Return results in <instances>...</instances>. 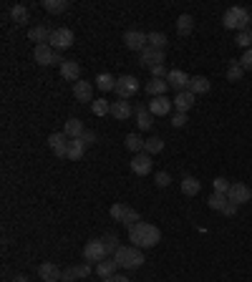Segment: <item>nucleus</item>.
I'll list each match as a JSON object with an SVG mask.
<instances>
[{"label":"nucleus","mask_w":252,"mask_h":282,"mask_svg":"<svg viewBox=\"0 0 252 282\" xmlns=\"http://www.w3.org/2000/svg\"><path fill=\"white\" fill-rule=\"evenodd\" d=\"M63 282H73L76 279V274H73V269H63V277H61Z\"/></svg>","instance_id":"nucleus-50"},{"label":"nucleus","mask_w":252,"mask_h":282,"mask_svg":"<svg viewBox=\"0 0 252 282\" xmlns=\"http://www.w3.org/2000/svg\"><path fill=\"white\" fill-rule=\"evenodd\" d=\"M131 171H134L136 176H146V174L151 171V154H146V151L134 154V159H131Z\"/></svg>","instance_id":"nucleus-15"},{"label":"nucleus","mask_w":252,"mask_h":282,"mask_svg":"<svg viewBox=\"0 0 252 282\" xmlns=\"http://www.w3.org/2000/svg\"><path fill=\"white\" fill-rule=\"evenodd\" d=\"M83 154H86V144H83L81 139H71L66 159H68V161H81V159H83Z\"/></svg>","instance_id":"nucleus-24"},{"label":"nucleus","mask_w":252,"mask_h":282,"mask_svg":"<svg viewBox=\"0 0 252 282\" xmlns=\"http://www.w3.org/2000/svg\"><path fill=\"white\" fill-rule=\"evenodd\" d=\"M13 282H28V277H26V274H16Z\"/></svg>","instance_id":"nucleus-51"},{"label":"nucleus","mask_w":252,"mask_h":282,"mask_svg":"<svg viewBox=\"0 0 252 282\" xmlns=\"http://www.w3.org/2000/svg\"><path fill=\"white\" fill-rule=\"evenodd\" d=\"M194 104H197V96H194L192 91H179V93L174 96V106H177L179 114H187Z\"/></svg>","instance_id":"nucleus-17"},{"label":"nucleus","mask_w":252,"mask_h":282,"mask_svg":"<svg viewBox=\"0 0 252 282\" xmlns=\"http://www.w3.org/2000/svg\"><path fill=\"white\" fill-rule=\"evenodd\" d=\"M227 199L234 202L237 207H239V204H247V202L252 199V189H249L247 184H242V181H232V186H229V192H227Z\"/></svg>","instance_id":"nucleus-8"},{"label":"nucleus","mask_w":252,"mask_h":282,"mask_svg":"<svg viewBox=\"0 0 252 282\" xmlns=\"http://www.w3.org/2000/svg\"><path fill=\"white\" fill-rule=\"evenodd\" d=\"M129 239L134 242V247L146 249V247H156L161 242V232L149 222H136L129 227Z\"/></svg>","instance_id":"nucleus-1"},{"label":"nucleus","mask_w":252,"mask_h":282,"mask_svg":"<svg viewBox=\"0 0 252 282\" xmlns=\"http://www.w3.org/2000/svg\"><path fill=\"white\" fill-rule=\"evenodd\" d=\"M222 23H224V28L242 33V31H247V26L252 23V13L244 11L242 6H232V8H227V13L222 16Z\"/></svg>","instance_id":"nucleus-2"},{"label":"nucleus","mask_w":252,"mask_h":282,"mask_svg":"<svg viewBox=\"0 0 252 282\" xmlns=\"http://www.w3.org/2000/svg\"><path fill=\"white\" fill-rule=\"evenodd\" d=\"M212 186H214V194H227L229 186H232V181H227L224 176H217V179L212 181Z\"/></svg>","instance_id":"nucleus-40"},{"label":"nucleus","mask_w":252,"mask_h":282,"mask_svg":"<svg viewBox=\"0 0 252 282\" xmlns=\"http://www.w3.org/2000/svg\"><path fill=\"white\" fill-rule=\"evenodd\" d=\"M192 28H194V18H192L189 13H182V16L177 18V33H179V36H189Z\"/></svg>","instance_id":"nucleus-30"},{"label":"nucleus","mask_w":252,"mask_h":282,"mask_svg":"<svg viewBox=\"0 0 252 282\" xmlns=\"http://www.w3.org/2000/svg\"><path fill=\"white\" fill-rule=\"evenodd\" d=\"M111 217H114L116 222L129 224V227L139 222V212H136L134 207H129V204H114V207H111Z\"/></svg>","instance_id":"nucleus-5"},{"label":"nucleus","mask_w":252,"mask_h":282,"mask_svg":"<svg viewBox=\"0 0 252 282\" xmlns=\"http://www.w3.org/2000/svg\"><path fill=\"white\" fill-rule=\"evenodd\" d=\"M73 269V274L81 279V277H89L91 274V262H83V264H76V267H71Z\"/></svg>","instance_id":"nucleus-43"},{"label":"nucleus","mask_w":252,"mask_h":282,"mask_svg":"<svg viewBox=\"0 0 252 282\" xmlns=\"http://www.w3.org/2000/svg\"><path fill=\"white\" fill-rule=\"evenodd\" d=\"M61 78H63V81L78 83V81H81V66H78L76 61H66V63L61 66Z\"/></svg>","instance_id":"nucleus-20"},{"label":"nucleus","mask_w":252,"mask_h":282,"mask_svg":"<svg viewBox=\"0 0 252 282\" xmlns=\"http://www.w3.org/2000/svg\"><path fill=\"white\" fill-rule=\"evenodd\" d=\"M68 144H71V139H68L63 131H56V134L48 136V146H51V151H53L56 156H63V159H66V154H68Z\"/></svg>","instance_id":"nucleus-12"},{"label":"nucleus","mask_w":252,"mask_h":282,"mask_svg":"<svg viewBox=\"0 0 252 282\" xmlns=\"http://www.w3.org/2000/svg\"><path fill=\"white\" fill-rule=\"evenodd\" d=\"M187 121H189V119H187V114H179V111H177V114L172 116V126H174V129H182V126H187Z\"/></svg>","instance_id":"nucleus-45"},{"label":"nucleus","mask_w":252,"mask_h":282,"mask_svg":"<svg viewBox=\"0 0 252 282\" xmlns=\"http://www.w3.org/2000/svg\"><path fill=\"white\" fill-rule=\"evenodd\" d=\"M227 202H229V199H227V194H212V197L207 199V204H209V209H214V212H222Z\"/></svg>","instance_id":"nucleus-37"},{"label":"nucleus","mask_w":252,"mask_h":282,"mask_svg":"<svg viewBox=\"0 0 252 282\" xmlns=\"http://www.w3.org/2000/svg\"><path fill=\"white\" fill-rule=\"evenodd\" d=\"M239 48H244V51H249L252 48V33L249 31H242V33H237V41H234Z\"/></svg>","instance_id":"nucleus-41"},{"label":"nucleus","mask_w":252,"mask_h":282,"mask_svg":"<svg viewBox=\"0 0 252 282\" xmlns=\"http://www.w3.org/2000/svg\"><path fill=\"white\" fill-rule=\"evenodd\" d=\"M144 144H146V139H141L139 134H129L126 136V149L134 151V154H141L144 151Z\"/></svg>","instance_id":"nucleus-33"},{"label":"nucleus","mask_w":252,"mask_h":282,"mask_svg":"<svg viewBox=\"0 0 252 282\" xmlns=\"http://www.w3.org/2000/svg\"><path fill=\"white\" fill-rule=\"evenodd\" d=\"M172 106H174V101H169L166 96H156V99L149 101V111H151L154 119H156V116H166V114L172 111Z\"/></svg>","instance_id":"nucleus-16"},{"label":"nucleus","mask_w":252,"mask_h":282,"mask_svg":"<svg viewBox=\"0 0 252 282\" xmlns=\"http://www.w3.org/2000/svg\"><path fill=\"white\" fill-rule=\"evenodd\" d=\"M242 76H244L242 63H239V61H229V68H227V81L237 83V81H242Z\"/></svg>","instance_id":"nucleus-32"},{"label":"nucleus","mask_w":252,"mask_h":282,"mask_svg":"<svg viewBox=\"0 0 252 282\" xmlns=\"http://www.w3.org/2000/svg\"><path fill=\"white\" fill-rule=\"evenodd\" d=\"M222 214H224V217H234V214H237V204H234V202H227L224 209H222Z\"/></svg>","instance_id":"nucleus-48"},{"label":"nucleus","mask_w":252,"mask_h":282,"mask_svg":"<svg viewBox=\"0 0 252 282\" xmlns=\"http://www.w3.org/2000/svg\"><path fill=\"white\" fill-rule=\"evenodd\" d=\"M43 8L48 11V13H63L66 8H68V3H66V0H43Z\"/></svg>","instance_id":"nucleus-36"},{"label":"nucleus","mask_w":252,"mask_h":282,"mask_svg":"<svg viewBox=\"0 0 252 282\" xmlns=\"http://www.w3.org/2000/svg\"><path fill=\"white\" fill-rule=\"evenodd\" d=\"M73 99L78 104H94V83L91 81H78L73 83Z\"/></svg>","instance_id":"nucleus-14"},{"label":"nucleus","mask_w":252,"mask_h":282,"mask_svg":"<svg viewBox=\"0 0 252 282\" xmlns=\"http://www.w3.org/2000/svg\"><path fill=\"white\" fill-rule=\"evenodd\" d=\"M166 88H169V83H166V81H161V78H151V81L146 83V93H149L151 99L164 96V93H166Z\"/></svg>","instance_id":"nucleus-28"},{"label":"nucleus","mask_w":252,"mask_h":282,"mask_svg":"<svg viewBox=\"0 0 252 282\" xmlns=\"http://www.w3.org/2000/svg\"><path fill=\"white\" fill-rule=\"evenodd\" d=\"M91 111H94V116H106V114H111V101L96 99V101L91 104Z\"/></svg>","instance_id":"nucleus-35"},{"label":"nucleus","mask_w":252,"mask_h":282,"mask_svg":"<svg viewBox=\"0 0 252 282\" xmlns=\"http://www.w3.org/2000/svg\"><path fill=\"white\" fill-rule=\"evenodd\" d=\"M179 186H182V194H184V197H197V194H199V189H202V184H199L194 176H189V174L182 179V184H179Z\"/></svg>","instance_id":"nucleus-27"},{"label":"nucleus","mask_w":252,"mask_h":282,"mask_svg":"<svg viewBox=\"0 0 252 282\" xmlns=\"http://www.w3.org/2000/svg\"><path fill=\"white\" fill-rule=\"evenodd\" d=\"M166 43H169V41H166V33H156V31H154V33H149V46H154V48L164 51V48H166Z\"/></svg>","instance_id":"nucleus-38"},{"label":"nucleus","mask_w":252,"mask_h":282,"mask_svg":"<svg viewBox=\"0 0 252 282\" xmlns=\"http://www.w3.org/2000/svg\"><path fill=\"white\" fill-rule=\"evenodd\" d=\"M11 18H13L16 26H26V23L31 21V11H28V6H13V8H11Z\"/></svg>","instance_id":"nucleus-26"},{"label":"nucleus","mask_w":252,"mask_h":282,"mask_svg":"<svg viewBox=\"0 0 252 282\" xmlns=\"http://www.w3.org/2000/svg\"><path fill=\"white\" fill-rule=\"evenodd\" d=\"M116 259L111 257V259H104V262H99L96 264V274L101 277V279H106V277H111V274H116Z\"/></svg>","instance_id":"nucleus-29"},{"label":"nucleus","mask_w":252,"mask_h":282,"mask_svg":"<svg viewBox=\"0 0 252 282\" xmlns=\"http://www.w3.org/2000/svg\"><path fill=\"white\" fill-rule=\"evenodd\" d=\"M51 46L56 51H66L73 46V31L71 28H56L53 36H51Z\"/></svg>","instance_id":"nucleus-10"},{"label":"nucleus","mask_w":252,"mask_h":282,"mask_svg":"<svg viewBox=\"0 0 252 282\" xmlns=\"http://www.w3.org/2000/svg\"><path fill=\"white\" fill-rule=\"evenodd\" d=\"M83 121L81 119H68L66 121V126H63V134L68 136V139H81L83 136Z\"/></svg>","instance_id":"nucleus-23"},{"label":"nucleus","mask_w":252,"mask_h":282,"mask_svg":"<svg viewBox=\"0 0 252 282\" xmlns=\"http://www.w3.org/2000/svg\"><path fill=\"white\" fill-rule=\"evenodd\" d=\"M124 46L129 51H144L149 46V33H141V31H126L124 33Z\"/></svg>","instance_id":"nucleus-7"},{"label":"nucleus","mask_w":252,"mask_h":282,"mask_svg":"<svg viewBox=\"0 0 252 282\" xmlns=\"http://www.w3.org/2000/svg\"><path fill=\"white\" fill-rule=\"evenodd\" d=\"M151 71V78H161V81H166V76H169V68L161 63V66H154V68H149Z\"/></svg>","instance_id":"nucleus-44"},{"label":"nucleus","mask_w":252,"mask_h":282,"mask_svg":"<svg viewBox=\"0 0 252 282\" xmlns=\"http://www.w3.org/2000/svg\"><path fill=\"white\" fill-rule=\"evenodd\" d=\"M101 282H129V277H126V274H111V277H106V279H101Z\"/></svg>","instance_id":"nucleus-49"},{"label":"nucleus","mask_w":252,"mask_h":282,"mask_svg":"<svg viewBox=\"0 0 252 282\" xmlns=\"http://www.w3.org/2000/svg\"><path fill=\"white\" fill-rule=\"evenodd\" d=\"M38 274H41L43 282H61V277H63V272H61L53 262H43V264L38 267Z\"/></svg>","instance_id":"nucleus-18"},{"label":"nucleus","mask_w":252,"mask_h":282,"mask_svg":"<svg viewBox=\"0 0 252 282\" xmlns=\"http://www.w3.org/2000/svg\"><path fill=\"white\" fill-rule=\"evenodd\" d=\"M154 184H156L159 189H166V186L172 184V176H169L166 171H156V176H154Z\"/></svg>","instance_id":"nucleus-42"},{"label":"nucleus","mask_w":252,"mask_h":282,"mask_svg":"<svg viewBox=\"0 0 252 282\" xmlns=\"http://www.w3.org/2000/svg\"><path fill=\"white\" fill-rule=\"evenodd\" d=\"M109 254H106V247H104V242L101 239H91V242H86V247H83V259L86 262H104Z\"/></svg>","instance_id":"nucleus-6"},{"label":"nucleus","mask_w":252,"mask_h":282,"mask_svg":"<svg viewBox=\"0 0 252 282\" xmlns=\"http://www.w3.org/2000/svg\"><path fill=\"white\" fill-rule=\"evenodd\" d=\"M209 88H212V83H209L207 76H194V78L189 81V91H192L194 96H199V93H209Z\"/></svg>","instance_id":"nucleus-25"},{"label":"nucleus","mask_w":252,"mask_h":282,"mask_svg":"<svg viewBox=\"0 0 252 282\" xmlns=\"http://www.w3.org/2000/svg\"><path fill=\"white\" fill-rule=\"evenodd\" d=\"M239 63H242V68H244V71H252V48L242 53V58H239Z\"/></svg>","instance_id":"nucleus-47"},{"label":"nucleus","mask_w":252,"mask_h":282,"mask_svg":"<svg viewBox=\"0 0 252 282\" xmlns=\"http://www.w3.org/2000/svg\"><path fill=\"white\" fill-rule=\"evenodd\" d=\"M51 36H53V31H51L48 26H36V28L28 31V38L36 41V46H41V43H51Z\"/></svg>","instance_id":"nucleus-22"},{"label":"nucleus","mask_w":252,"mask_h":282,"mask_svg":"<svg viewBox=\"0 0 252 282\" xmlns=\"http://www.w3.org/2000/svg\"><path fill=\"white\" fill-rule=\"evenodd\" d=\"M101 242H104V247H106V254H111V257H114V254H116V249L121 247V244H116V242H119V239H116V234H106Z\"/></svg>","instance_id":"nucleus-39"},{"label":"nucleus","mask_w":252,"mask_h":282,"mask_svg":"<svg viewBox=\"0 0 252 282\" xmlns=\"http://www.w3.org/2000/svg\"><path fill=\"white\" fill-rule=\"evenodd\" d=\"M114 259H116V264L124 267V269H136V267H141V264L146 262V259H144V252H141L139 247H134V244H121V247L116 249Z\"/></svg>","instance_id":"nucleus-3"},{"label":"nucleus","mask_w":252,"mask_h":282,"mask_svg":"<svg viewBox=\"0 0 252 282\" xmlns=\"http://www.w3.org/2000/svg\"><path fill=\"white\" fill-rule=\"evenodd\" d=\"M116 96L121 99V101H129L131 96H136V91H139V81L134 78V76H119V81H116Z\"/></svg>","instance_id":"nucleus-4"},{"label":"nucleus","mask_w":252,"mask_h":282,"mask_svg":"<svg viewBox=\"0 0 252 282\" xmlns=\"http://www.w3.org/2000/svg\"><path fill=\"white\" fill-rule=\"evenodd\" d=\"M33 58H36L38 66H53L56 63V51H53L51 43H41V46L33 48Z\"/></svg>","instance_id":"nucleus-11"},{"label":"nucleus","mask_w":252,"mask_h":282,"mask_svg":"<svg viewBox=\"0 0 252 282\" xmlns=\"http://www.w3.org/2000/svg\"><path fill=\"white\" fill-rule=\"evenodd\" d=\"M144 151L151 154V156L159 154V151H164V139H161V136H149L146 144H144Z\"/></svg>","instance_id":"nucleus-34"},{"label":"nucleus","mask_w":252,"mask_h":282,"mask_svg":"<svg viewBox=\"0 0 252 282\" xmlns=\"http://www.w3.org/2000/svg\"><path fill=\"white\" fill-rule=\"evenodd\" d=\"M116 81H119V78H114L111 73H99V76H96V88H101V91H114V88H116Z\"/></svg>","instance_id":"nucleus-31"},{"label":"nucleus","mask_w":252,"mask_h":282,"mask_svg":"<svg viewBox=\"0 0 252 282\" xmlns=\"http://www.w3.org/2000/svg\"><path fill=\"white\" fill-rule=\"evenodd\" d=\"M81 141H83L86 146H91V144H96V141H99V136H96V131L86 129V131H83V136H81Z\"/></svg>","instance_id":"nucleus-46"},{"label":"nucleus","mask_w":252,"mask_h":282,"mask_svg":"<svg viewBox=\"0 0 252 282\" xmlns=\"http://www.w3.org/2000/svg\"><path fill=\"white\" fill-rule=\"evenodd\" d=\"M189 81H192V78H189L184 71H179V68H172L169 76H166V83H169L177 93H179V91H189Z\"/></svg>","instance_id":"nucleus-13"},{"label":"nucleus","mask_w":252,"mask_h":282,"mask_svg":"<svg viewBox=\"0 0 252 282\" xmlns=\"http://www.w3.org/2000/svg\"><path fill=\"white\" fill-rule=\"evenodd\" d=\"M134 114H136V126H139L141 131H149V129H151V124H154V116H151L149 106H136V109H134Z\"/></svg>","instance_id":"nucleus-21"},{"label":"nucleus","mask_w":252,"mask_h":282,"mask_svg":"<svg viewBox=\"0 0 252 282\" xmlns=\"http://www.w3.org/2000/svg\"><path fill=\"white\" fill-rule=\"evenodd\" d=\"M139 63L144 68H154V66H161L164 63V51L154 48V46H146L141 53H139Z\"/></svg>","instance_id":"nucleus-9"},{"label":"nucleus","mask_w":252,"mask_h":282,"mask_svg":"<svg viewBox=\"0 0 252 282\" xmlns=\"http://www.w3.org/2000/svg\"><path fill=\"white\" fill-rule=\"evenodd\" d=\"M111 116H114L116 121H126V119L134 116V109H131L129 101H114V104H111Z\"/></svg>","instance_id":"nucleus-19"}]
</instances>
